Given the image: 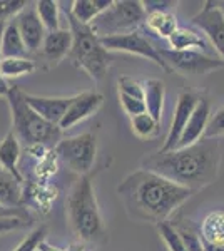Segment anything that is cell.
<instances>
[{"label":"cell","mask_w":224,"mask_h":251,"mask_svg":"<svg viewBox=\"0 0 224 251\" xmlns=\"http://www.w3.org/2000/svg\"><path fill=\"white\" fill-rule=\"evenodd\" d=\"M72 47V34L69 29L47 32L42 42V57L50 66H57L64 57H69Z\"/></svg>","instance_id":"obj_16"},{"label":"cell","mask_w":224,"mask_h":251,"mask_svg":"<svg viewBox=\"0 0 224 251\" xmlns=\"http://www.w3.org/2000/svg\"><path fill=\"white\" fill-rule=\"evenodd\" d=\"M168 72L174 71L181 75H202L207 72L218 71L224 67V62L219 57L202 54L198 50H171L159 49Z\"/></svg>","instance_id":"obj_8"},{"label":"cell","mask_w":224,"mask_h":251,"mask_svg":"<svg viewBox=\"0 0 224 251\" xmlns=\"http://www.w3.org/2000/svg\"><path fill=\"white\" fill-rule=\"evenodd\" d=\"M211 119V104L206 97H199L196 107H194L193 114H191L189 121H187L184 131L181 134V139L176 146V149L179 148H187V146L198 143L199 139L204 137L207 123Z\"/></svg>","instance_id":"obj_14"},{"label":"cell","mask_w":224,"mask_h":251,"mask_svg":"<svg viewBox=\"0 0 224 251\" xmlns=\"http://www.w3.org/2000/svg\"><path fill=\"white\" fill-rule=\"evenodd\" d=\"M14 20H15V24H17V29L20 32V35H22V40H24V44H25L28 54L40 50L44 39H46V35H47V30H46V27L42 25V22H40L35 9L27 5Z\"/></svg>","instance_id":"obj_13"},{"label":"cell","mask_w":224,"mask_h":251,"mask_svg":"<svg viewBox=\"0 0 224 251\" xmlns=\"http://www.w3.org/2000/svg\"><path fill=\"white\" fill-rule=\"evenodd\" d=\"M37 251H64V250L57 248V246H52V245H49L47 241H42V243H40V245H39Z\"/></svg>","instance_id":"obj_42"},{"label":"cell","mask_w":224,"mask_h":251,"mask_svg":"<svg viewBox=\"0 0 224 251\" xmlns=\"http://www.w3.org/2000/svg\"><path fill=\"white\" fill-rule=\"evenodd\" d=\"M5 24L7 22H0V60H2V37H3V30H5Z\"/></svg>","instance_id":"obj_45"},{"label":"cell","mask_w":224,"mask_h":251,"mask_svg":"<svg viewBox=\"0 0 224 251\" xmlns=\"http://www.w3.org/2000/svg\"><path fill=\"white\" fill-rule=\"evenodd\" d=\"M131 126H132V132L141 139H149V137L156 136L159 132V124L157 121L152 119V116H149L148 112L139 114L136 117H131Z\"/></svg>","instance_id":"obj_28"},{"label":"cell","mask_w":224,"mask_h":251,"mask_svg":"<svg viewBox=\"0 0 224 251\" xmlns=\"http://www.w3.org/2000/svg\"><path fill=\"white\" fill-rule=\"evenodd\" d=\"M7 100L12 114V132L25 146L42 144L46 148H55L62 139V131L59 126L47 123L37 112L27 106L24 92L19 87H10Z\"/></svg>","instance_id":"obj_4"},{"label":"cell","mask_w":224,"mask_h":251,"mask_svg":"<svg viewBox=\"0 0 224 251\" xmlns=\"http://www.w3.org/2000/svg\"><path fill=\"white\" fill-rule=\"evenodd\" d=\"M102 102H104V96L96 91H89L74 96L66 111V116L62 117V121L59 124L60 131L62 132L67 131V129L74 127L75 124L85 121L87 117L94 116L100 109Z\"/></svg>","instance_id":"obj_12"},{"label":"cell","mask_w":224,"mask_h":251,"mask_svg":"<svg viewBox=\"0 0 224 251\" xmlns=\"http://www.w3.org/2000/svg\"><path fill=\"white\" fill-rule=\"evenodd\" d=\"M0 218H24V220H30L28 213L24 208H7V206L0 204Z\"/></svg>","instance_id":"obj_39"},{"label":"cell","mask_w":224,"mask_h":251,"mask_svg":"<svg viewBox=\"0 0 224 251\" xmlns=\"http://www.w3.org/2000/svg\"><path fill=\"white\" fill-rule=\"evenodd\" d=\"M146 10L139 0H116L96 20L91 22V29L99 39L111 35L136 32L142 22H146Z\"/></svg>","instance_id":"obj_6"},{"label":"cell","mask_w":224,"mask_h":251,"mask_svg":"<svg viewBox=\"0 0 224 251\" xmlns=\"http://www.w3.org/2000/svg\"><path fill=\"white\" fill-rule=\"evenodd\" d=\"M144 104L146 111L149 116H152L154 121L161 124L162 111H164V97H166V86L159 79H148L144 84Z\"/></svg>","instance_id":"obj_19"},{"label":"cell","mask_w":224,"mask_h":251,"mask_svg":"<svg viewBox=\"0 0 224 251\" xmlns=\"http://www.w3.org/2000/svg\"><path fill=\"white\" fill-rule=\"evenodd\" d=\"M224 134V107L219 109L214 116H211L209 123H207L204 137L206 139H216L218 136Z\"/></svg>","instance_id":"obj_35"},{"label":"cell","mask_w":224,"mask_h":251,"mask_svg":"<svg viewBox=\"0 0 224 251\" xmlns=\"http://www.w3.org/2000/svg\"><path fill=\"white\" fill-rule=\"evenodd\" d=\"M64 251H85V245H84V243H80V241H74V243H71V245H69V248L64 250Z\"/></svg>","instance_id":"obj_43"},{"label":"cell","mask_w":224,"mask_h":251,"mask_svg":"<svg viewBox=\"0 0 224 251\" xmlns=\"http://www.w3.org/2000/svg\"><path fill=\"white\" fill-rule=\"evenodd\" d=\"M55 198H57V189L54 186H49V184H42V186L39 184L32 191V201H34L35 208L44 213H47L50 209V204L55 201Z\"/></svg>","instance_id":"obj_29"},{"label":"cell","mask_w":224,"mask_h":251,"mask_svg":"<svg viewBox=\"0 0 224 251\" xmlns=\"http://www.w3.org/2000/svg\"><path fill=\"white\" fill-rule=\"evenodd\" d=\"M204 251H224V245H211V243L202 241Z\"/></svg>","instance_id":"obj_44"},{"label":"cell","mask_w":224,"mask_h":251,"mask_svg":"<svg viewBox=\"0 0 224 251\" xmlns=\"http://www.w3.org/2000/svg\"><path fill=\"white\" fill-rule=\"evenodd\" d=\"M157 231H159V236L164 241L166 248L169 251H187L184 243L181 240V236H179V233L176 231V228H174L169 221L157 225Z\"/></svg>","instance_id":"obj_30"},{"label":"cell","mask_w":224,"mask_h":251,"mask_svg":"<svg viewBox=\"0 0 224 251\" xmlns=\"http://www.w3.org/2000/svg\"><path fill=\"white\" fill-rule=\"evenodd\" d=\"M20 159V143L14 132H7V136L0 143V168L3 173L10 174L17 183L22 184L24 176L17 169V163Z\"/></svg>","instance_id":"obj_18"},{"label":"cell","mask_w":224,"mask_h":251,"mask_svg":"<svg viewBox=\"0 0 224 251\" xmlns=\"http://www.w3.org/2000/svg\"><path fill=\"white\" fill-rule=\"evenodd\" d=\"M117 194L129 218L161 225L168 221L194 193L141 168L122 179L117 186Z\"/></svg>","instance_id":"obj_1"},{"label":"cell","mask_w":224,"mask_h":251,"mask_svg":"<svg viewBox=\"0 0 224 251\" xmlns=\"http://www.w3.org/2000/svg\"><path fill=\"white\" fill-rule=\"evenodd\" d=\"M35 12H37L40 22L46 27L47 32H54L60 29L59 20V2L54 0H39L35 3Z\"/></svg>","instance_id":"obj_25"},{"label":"cell","mask_w":224,"mask_h":251,"mask_svg":"<svg viewBox=\"0 0 224 251\" xmlns=\"http://www.w3.org/2000/svg\"><path fill=\"white\" fill-rule=\"evenodd\" d=\"M171 50H198L202 54H207L211 50V44L201 32L193 29L177 27L174 34L168 39Z\"/></svg>","instance_id":"obj_17"},{"label":"cell","mask_w":224,"mask_h":251,"mask_svg":"<svg viewBox=\"0 0 224 251\" xmlns=\"http://www.w3.org/2000/svg\"><path fill=\"white\" fill-rule=\"evenodd\" d=\"M24 99H25L27 106L34 112H37L42 119H46L50 124L59 126L62 117L66 116L72 97H40L24 92Z\"/></svg>","instance_id":"obj_15"},{"label":"cell","mask_w":224,"mask_h":251,"mask_svg":"<svg viewBox=\"0 0 224 251\" xmlns=\"http://www.w3.org/2000/svg\"><path fill=\"white\" fill-rule=\"evenodd\" d=\"M117 86H119V94H125V96H131L136 97V99L144 100V86L141 82H137L136 79L132 77H121L117 80Z\"/></svg>","instance_id":"obj_33"},{"label":"cell","mask_w":224,"mask_h":251,"mask_svg":"<svg viewBox=\"0 0 224 251\" xmlns=\"http://www.w3.org/2000/svg\"><path fill=\"white\" fill-rule=\"evenodd\" d=\"M144 5L146 14L149 12H171L173 7L177 5V2H173V0H146L142 2Z\"/></svg>","instance_id":"obj_38"},{"label":"cell","mask_w":224,"mask_h":251,"mask_svg":"<svg viewBox=\"0 0 224 251\" xmlns=\"http://www.w3.org/2000/svg\"><path fill=\"white\" fill-rule=\"evenodd\" d=\"M57 161H59V157L54 151L49 152V154L44 157V159L39 161V166H37V174L42 179H49L50 176H54L57 173Z\"/></svg>","instance_id":"obj_36"},{"label":"cell","mask_w":224,"mask_h":251,"mask_svg":"<svg viewBox=\"0 0 224 251\" xmlns=\"http://www.w3.org/2000/svg\"><path fill=\"white\" fill-rule=\"evenodd\" d=\"M176 228V231L181 236L182 243H184L187 251H204V246H202V238L199 234V229L194 228V225L189 220H184L177 225H173Z\"/></svg>","instance_id":"obj_27"},{"label":"cell","mask_w":224,"mask_h":251,"mask_svg":"<svg viewBox=\"0 0 224 251\" xmlns=\"http://www.w3.org/2000/svg\"><path fill=\"white\" fill-rule=\"evenodd\" d=\"M28 225H30V220H24V218H0V236L22 229Z\"/></svg>","instance_id":"obj_37"},{"label":"cell","mask_w":224,"mask_h":251,"mask_svg":"<svg viewBox=\"0 0 224 251\" xmlns=\"http://www.w3.org/2000/svg\"><path fill=\"white\" fill-rule=\"evenodd\" d=\"M46 236H47V228L46 226H40V228L34 229L32 233H28L27 236L19 243V246L14 251H37L40 243L46 241Z\"/></svg>","instance_id":"obj_32"},{"label":"cell","mask_w":224,"mask_h":251,"mask_svg":"<svg viewBox=\"0 0 224 251\" xmlns=\"http://www.w3.org/2000/svg\"><path fill=\"white\" fill-rule=\"evenodd\" d=\"M218 5H219V9L223 10V14H224V2H218Z\"/></svg>","instance_id":"obj_46"},{"label":"cell","mask_w":224,"mask_h":251,"mask_svg":"<svg viewBox=\"0 0 224 251\" xmlns=\"http://www.w3.org/2000/svg\"><path fill=\"white\" fill-rule=\"evenodd\" d=\"M28 50L25 49V44L22 40V35L17 29L15 20H9L5 24L2 37V59H12V57H27Z\"/></svg>","instance_id":"obj_21"},{"label":"cell","mask_w":224,"mask_h":251,"mask_svg":"<svg viewBox=\"0 0 224 251\" xmlns=\"http://www.w3.org/2000/svg\"><path fill=\"white\" fill-rule=\"evenodd\" d=\"M221 149L218 139H199L187 148L156 151L142 159V168L173 181L189 191H198L218 179Z\"/></svg>","instance_id":"obj_2"},{"label":"cell","mask_w":224,"mask_h":251,"mask_svg":"<svg viewBox=\"0 0 224 251\" xmlns=\"http://www.w3.org/2000/svg\"><path fill=\"white\" fill-rule=\"evenodd\" d=\"M119 100H121V106H122V109H124V112L131 117H136L139 114L148 112L146 111L144 100H141V99H136V97L125 96V94H119Z\"/></svg>","instance_id":"obj_34"},{"label":"cell","mask_w":224,"mask_h":251,"mask_svg":"<svg viewBox=\"0 0 224 251\" xmlns=\"http://www.w3.org/2000/svg\"><path fill=\"white\" fill-rule=\"evenodd\" d=\"M191 22L201 30V34L224 62V14L219 9L218 2H206L204 7L191 19Z\"/></svg>","instance_id":"obj_10"},{"label":"cell","mask_w":224,"mask_h":251,"mask_svg":"<svg viewBox=\"0 0 224 251\" xmlns=\"http://www.w3.org/2000/svg\"><path fill=\"white\" fill-rule=\"evenodd\" d=\"M202 241L211 245H224V211H213L202 220L199 228Z\"/></svg>","instance_id":"obj_22"},{"label":"cell","mask_w":224,"mask_h":251,"mask_svg":"<svg viewBox=\"0 0 224 251\" xmlns=\"http://www.w3.org/2000/svg\"><path fill=\"white\" fill-rule=\"evenodd\" d=\"M0 204L7 208H20L22 204V188L10 174L0 171Z\"/></svg>","instance_id":"obj_24"},{"label":"cell","mask_w":224,"mask_h":251,"mask_svg":"<svg viewBox=\"0 0 224 251\" xmlns=\"http://www.w3.org/2000/svg\"><path fill=\"white\" fill-rule=\"evenodd\" d=\"M54 152L64 164H67L71 171L85 176L92 171L96 163L97 139L92 132L64 137L54 148Z\"/></svg>","instance_id":"obj_7"},{"label":"cell","mask_w":224,"mask_h":251,"mask_svg":"<svg viewBox=\"0 0 224 251\" xmlns=\"http://www.w3.org/2000/svg\"><path fill=\"white\" fill-rule=\"evenodd\" d=\"M99 40H100V46L107 52H125V54L139 55V57L152 60L156 66L168 71L164 60H162L161 54H159V49L154 47L148 39L142 37L137 32L111 35V37H102Z\"/></svg>","instance_id":"obj_9"},{"label":"cell","mask_w":224,"mask_h":251,"mask_svg":"<svg viewBox=\"0 0 224 251\" xmlns=\"http://www.w3.org/2000/svg\"><path fill=\"white\" fill-rule=\"evenodd\" d=\"M94 174L89 173L80 176L72 186L67 198V221L74 234L84 243L104 245L107 241V233L96 191H94Z\"/></svg>","instance_id":"obj_3"},{"label":"cell","mask_w":224,"mask_h":251,"mask_svg":"<svg viewBox=\"0 0 224 251\" xmlns=\"http://www.w3.org/2000/svg\"><path fill=\"white\" fill-rule=\"evenodd\" d=\"M112 2L114 0H74L69 12L77 22L91 25L92 20H96L105 9H109Z\"/></svg>","instance_id":"obj_20"},{"label":"cell","mask_w":224,"mask_h":251,"mask_svg":"<svg viewBox=\"0 0 224 251\" xmlns=\"http://www.w3.org/2000/svg\"><path fill=\"white\" fill-rule=\"evenodd\" d=\"M9 91H10V86L7 84L5 77H3V75L0 74V97H7Z\"/></svg>","instance_id":"obj_41"},{"label":"cell","mask_w":224,"mask_h":251,"mask_svg":"<svg viewBox=\"0 0 224 251\" xmlns=\"http://www.w3.org/2000/svg\"><path fill=\"white\" fill-rule=\"evenodd\" d=\"M27 151L30 152L34 157H37V159H44L47 154H49V148H46V146L42 144H34V146H27Z\"/></svg>","instance_id":"obj_40"},{"label":"cell","mask_w":224,"mask_h":251,"mask_svg":"<svg viewBox=\"0 0 224 251\" xmlns=\"http://www.w3.org/2000/svg\"><path fill=\"white\" fill-rule=\"evenodd\" d=\"M35 71V62L28 57H12L0 60V74L3 77H20L32 74Z\"/></svg>","instance_id":"obj_26"},{"label":"cell","mask_w":224,"mask_h":251,"mask_svg":"<svg viewBox=\"0 0 224 251\" xmlns=\"http://www.w3.org/2000/svg\"><path fill=\"white\" fill-rule=\"evenodd\" d=\"M198 100H199V96L191 91H182L181 94L177 96V104H176V109H174L171 127L168 131V136H166L164 144L161 146L159 151L164 152V151H173V149H176L179 139H181L182 131H184L187 121H189L191 114H193Z\"/></svg>","instance_id":"obj_11"},{"label":"cell","mask_w":224,"mask_h":251,"mask_svg":"<svg viewBox=\"0 0 224 251\" xmlns=\"http://www.w3.org/2000/svg\"><path fill=\"white\" fill-rule=\"evenodd\" d=\"M27 5L25 0H0V22L14 20Z\"/></svg>","instance_id":"obj_31"},{"label":"cell","mask_w":224,"mask_h":251,"mask_svg":"<svg viewBox=\"0 0 224 251\" xmlns=\"http://www.w3.org/2000/svg\"><path fill=\"white\" fill-rule=\"evenodd\" d=\"M146 25L157 37L169 39L177 29V19L173 12H149L146 15Z\"/></svg>","instance_id":"obj_23"},{"label":"cell","mask_w":224,"mask_h":251,"mask_svg":"<svg viewBox=\"0 0 224 251\" xmlns=\"http://www.w3.org/2000/svg\"><path fill=\"white\" fill-rule=\"evenodd\" d=\"M69 20V30L72 34V47L69 52V60L75 67L82 69L89 77L96 82H102L107 75V69L111 64V55L100 46V40L92 32L91 25L77 22L71 12L66 10Z\"/></svg>","instance_id":"obj_5"}]
</instances>
